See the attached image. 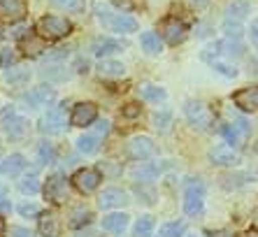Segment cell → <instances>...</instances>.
<instances>
[{
	"label": "cell",
	"mask_w": 258,
	"mask_h": 237,
	"mask_svg": "<svg viewBox=\"0 0 258 237\" xmlns=\"http://www.w3.org/2000/svg\"><path fill=\"white\" fill-rule=\"evenodd\" d=\"M5 235V221H3V216H0V237Z\"/></svg>",
	"instance_id": "cell-51"
},
{
	"label": "cell",
	"mask_w": 258,
	"mask_h": 237,
	"mask_svg": "<svg viewBox=\"0 0 258 237\" xmlns=\"http://www.w3.org/2000/svg\"><path fill=\"white\" fill-rule=\"evenodd\" d=\"M98 19H100L112 33H135V30L140 28L138 21L133 17H128V14H107V12H100V10H98Z\"/></svg>",
	"instance_id": "cell-6"
},
{
	"label": "cell",
	"mask_w": 258,
	"mask_h": 237,
	"mask_svg": "<svg viewBox=\"0 0 258 237\" xmlns=\"http://www.w3.org/2000/svg\"><path fill=\"white\" fill-rule=\"evenodd\" d=\"M10 237H33V232L28 228H24V225H12L10 228Z\"/></svg>",
	"instance_id": "cell-44"
},
{
	"label": "cell",
	"mask_w": 258,
	"mask_h": 237,
	"mask_svg": "<svg viewBox=\"0 0 258 237\" xmlns=\"http://www.w3.org/2000/svg\"><path fill=\"white\" fill-rule=\"evenodd\" d=\"M102 228L107 232H114V235H121V232L128 228V214L123 212H114V214H107L102 219Z\"/></svg>",
	"instance_id": "cell-20"
},
{
	"label": "cell",
	"mask_w": 258,
	"mask_h": 237,
	"mask_svg": "<svg viewBox=\"0 0 258 237\" xmlns=\"http://www.w3.org/2000/svg\"><path fill=\"white\" fill-rule=\"evenodd\" d=\"M98 72H100L102 77H123L126 75V68L116 63V61H109V58H102L98 63Z\"/></svg>",
	"instance_id": "cell-23"
},
{
	"label": "cell",
	"mask_w": 258,
	"mask_h": 237,
	"mask_svg": "<svg viewBox=\"0 0 258 237\" xmlns=\"http://www.w3.org/2000/svg\"><path fill=\"white\" fill-rule=\"evenodd\" d=\"M161 172V167H156V165H140V167H135L133 170V177L135 179H154Z\"/></svg>",
	"instance_id": "cell-36"
},
{
	"label": "cell",
	"mask_w": 258,
	"mask_h": 237,
	"mask_svg": "<svg viewBox=\"0 0 258 237\" xmlns=\"http://www.w3.org/2000/svg\"><path fill=\"white\" fill-rule=\"evenodd\" d=\"M140 91H142V98H144V100H151V102H161V100H165V91L158 89V86L144 84V86H142Z\"/></svg>",
	"instance_id": "cell-31"
},
{
	"label": "cell",
	"mask_w": 258,
	"mask_h": 237,
	"mask_svg": "<svg viewBox=\"0 0 258 237\" xmlns=\"http://www.w3.org/2000/svg\"><path fill=\"white\" fill-rule=\"evenodd\" d=\"M114 7H119V10H123V12H131L133 7H135V0H109Z\"/></svg>",
	"instance_id": "cell-46"
},
{
	"label": "cell",
	"mask_w": 258,
	"mask_h": 237,
	"mask_svg": "<svg viewBox=\"0 0 258 237\" xmlns=\"http://www.w3.org/2000/svg\"><path fill=\"white\" fill-rule=\"evenodd\" d=\"M19 191L21 193H26V196H35L37 191H40V182H37V177H26L19 182Z\"/></svg>",
	"instance_id": "cell-35"
},
{
	"label": "cell",
	"mask_w": 258,
	"mask_h": 237,
	"mask_svg": "<svg viewBox=\"0 0 258 237\" xmlns=\"http://www.w3.org/2000/svg\"><path fill=\"white\" fill-rule=\"evenodd\" d=\"M24 170H26V158L21 154H10L0 163V172H3L5 177H17V174H21Z\"/></svg>",
	"instance_id": "cell-18"
},
{
	"label": "cell",
	"mask_w": 258,
	"mask_h": 237,
	"mask_svg": "<svg viewBox=\"0 0 258 237\" xmlns=\"http://www.w3.org/2000/svg\"><path fill=\"white\" fill-rule=\"evenodd\" d=\"M154 232V219L151 216H140L135 228H133V235L135 237H151Z\"/></svg>",
	"instance_id": "cell-27"
},
{
	"label": "cell",
	"mask_w": 258,
	"mask_h": 237,
	"mask_svg": "<svg viewBox=\"0 0 258 237\" xmlns=\"http://www.w3.org/2000/svg\"><path fill=\"white\" fill-rule=\"evenodd\" d=\"M42 193H44V198H47L51 205H63V202L68 200V193H70L66 174H58V172L51 174V177L47 179V184H44Z\"/></svg>",
	"instance_id": "cell-5"
},
{
	"label": "cell",
	"mask_w": 258,
	"mask_h": 237,
	"mask_svg": "<svg viewBox=\"0 0 258 237\" xmlns=\"http://www.w3.org/2000/svg\"><path fill=\"white\" fill-rule=\"evenodd\" d=\"M96 118H98V107L93 105V102H77V105L72 107L70 124L77 126V128H86V126H91Z\"/></svg>",
	"instance_id": "cell-12"
},
{
	"label": "cell",
	"mask_w": 258,
	"mask_h": 237,
	"mask_svg": "<svg viewBox=\"0 0 258 237\" xmlns=\"http://www.w3.org/2000/svg\"><path fill=\"white\" fill-rule=\"evenodd\" d=\"M205 205V186L200 182H191L186 186V193H184V212L188 216H196V214L203 212Z\"/></svg>",
	"instance_id": "cell-8"
},
{
	"label": "cell",
	"mask_w": 258,
	"mask_h": 237,
	"mask_svg": "<svg viewBox=\"0 0 258 237\" xmlns=\"http://www.w3.org/2000/svg\"><path fill=\"white\" fill-rule=\"evenodd\" d=\"M249 37H251V44L256 47V51H258V19H253L251 26H249Z\"/></svg>",
	"instance_id": "cell-47"
},
{
	"label": "cell",
	"mask_w": 258,
	"mask_h": 237,
	"mask_svg": "<svg viewBox=\"0 0 258 237\" xmlns=\"http://www.w3.org/2000/svg\"><path fill=\"white\" fill-rule=\"evenodd\" d=\"M212 237H233V235H230L228 230H219V232H214V235H212Z\"/></svg>",
	"instance_id": "cell-50"
},
{
	"label": "cell",
	"mask_w": 258,
	"mask_h": 237,
	"mask_svg": "<svg viewBox=\"0 0 258 237\" xmlns=\"http://www.w3.org/2000/svg\"><path fill=\"white\" fill-rule=\"evenodd\" d=\"M0 40H3V30H0Z\"/></svg>",
	"instance_id": "cell-53"
},
{
	"label": "cell",
	"mask_w": 258,
	"mask_h": 237,
	"mask_svg": "<svg viewBox=\"0 0 258 237\" xmlns=\"http://www.w3.org/2000/svg\"><path fill=\"white\" fill-rule=\"evenodd\" d=\"M28 14V5L24 0H0V19L7 24H17Z\"/></svg>",
	"instance_id": "cell-13"
},
{
	"label": "cell",
	"mask_w": 258,
	"mask_h": 237,
	"mask_svg": "<svg viewBox=\"0 0 258 237\" xmlns=\"http://www.w3.org/2000/svg\"><path fill=\"white\" fill-rule=\"evenodd\" d=\"M66 105L60 107H51V109H47V114H42V118H40V133H44V135H60V133L68 128V118H66V109H63Z\"/></svg>",
	"instance_id": "cell-4"
},
{
	"label": "cell",
	"mask_w": 258,
	"mask_h": 237,
	"mask_svg": "<svg viewBox=\"0 0 258 237\" xmlns=\"http://www.w3.org/2000/svg\"><path fill=\"white\" fill-rule=\"evenodd\" d=\"M0 126H3V131L10 140H21V137L28 133V118L17 114L14 105H7L3 112H0Z\"/></svg>",
	"instance_id": "cell-2"
},
{
	"label": "cell",
	"mask_w": 258,
	"mask_h": 237,
	"mask_svg": "<svg viewBox=\"0 0 258 237\" xmlns=\"http://www.w3.org/2000/svg\"><path fill=\"white\" fill-rule=\"evenodd\" d=\"M102 177L98 170H91V167H84V170H77L75 177H72V186L82 193V196H89L100 186Z\"/></svg>",
	"instance_id": "cell-7"
},
{
	"label": "cell",
	"mask_w": 258,
	"mask_h": 237,
	"mask_svg": "<svg viewBox=\"0 0 258 237\" xmlns=\"http://www.w3.org/2000/svg\"><path fill=\"white\" fill-rule=\"evenodd\" d=\"M54 5L60 10H68V12H84L86 0H54Z\"/></svg>",
	"instance_id": "cell-34"
},
{
	"label": "cell",
	"mask_w": 258,
	"mask_h": 237,
	"mask_svg": "<svg viewBox=\"0 0 258 237\" xmlns=\"http://www.w3.org/2000/svg\"><path fill=\"white\" fill-rule=\"evenodd\" d=\"M128 200V193L121 189H105L100 193V198H98V205H100V209H112V207H121V205H126Z\"/></svg>",
	"instance_id": "cell-17"
},
{
	"label": "cell",
	"mask_w": 258,
	"mask_h": 237,
	"mask_svg": "<svg viewBox=\"0 0 258 237\" xmlns=\"http://www.w3.org/2000/svg\"><path fill=\"white\" fill-rule=\"evenodd\" d=\"M128 156L133 160H147L156 156V142L147 135H138L128 142Z\"/></svg>",
	"instance_id": "cell-9"
},
{
	"label": "cell",
	"mask_w": 258,
	"mask_h": 237,
	"mask_svg": "<svg viewBox=\"0 0 258 237\" xmlns=\"http://www.w3.org/2000/svg\"><path fill=\"white\" fill-rule=\"evenodd\" d=\"M216 49H219V53H221L223 58H240L242 53H244V47L240 44V40H230V37L216 42Z\"/></svg>",
	"instance_id": "cell-21"
},
{
	"label": "cell",
	"mask_w": 258,
	"mask_h": 237,
	"mask_svg": "<svg viewBox=\"0 0 258 237\" xmlns=\"http://www.w3.org/2000/svg\"><path fill=\"white\" fill-rule=\"evenodd\" d=\"M161 33H163V37H165L168 44H181V42L186 40L188 28H186V24L179 21L177 17H170L161 24Z\"/></svg>",
	"instance_id": "cell-11"
},
{
	"label": "cell",
	"mask_w": 258,
	"mask_h": 237,
	"mask_svg": "<svg viewBox=\"0 0 258 237\" xmlns=\"http://www.w3.org/2000/svg\"><path fill=\"white\" fill-rule=\"evenodd\" d=\"M107 133H109V121H105V118H102V121H98L93 135H96V137H105Z\"/></svg>",
	"instance_id": "cell-45"
},
{
	"label": "cell",
	"mask_w": 258,
	"mask_h": 237,
	"mask_svg": "<svg viewBox=\"0 0 258 237\" xmlns=\"http://www.w3.org/2000/svg\"><path fill=\"white\" fill-rule=\"evenodd\" d=\"M37 35L44 37V40H60V37H68L72 33V24L66 17H56V14H49L37 21Z\"/></svg>",
	"instance_id": "cell-1"
},
{
	"label": "cell",
	"mask_w": 258,
	"mask_h": 237,
	"mask_svg": "<svg viewBox=\"0 0 258 237\" xmlns=\"http://www.w3.org/2000/svg\"><path fill=\"white\" fill-rule=\"evenodd\" d=\"M28 79H30L28 70H21V68H10V70H5V82L14 84V86H24V84H28Z\"/></svg>",
	"instance_id": "cell-26"
},
{
	"label": "cell",
	"mask_w": 258,
	"mask_h": 237,
	"mask_svg": "<svg viewBox=\"0 0 258 237\" xmlns=\"http://www.w3.org/2000/svg\"><path fill=\"white\" fill-rule=\"evenodd\" d=\"M212 70L219 72V75H223V77H228V79L237 77V68L230 66V63H226V61H221V58L212 63Z\"/></svg>",
	"instance_id": "cell-33"
},
{
	"label": "cell",
	"mask_w": 258,
	"mask_h": 237,
	"mask_svg": "<svg viewBox=\"0 0 258 237\" xmlns=\"http://www.w3.org/2000/svg\"><path fill=\"white\" fill-rule=\"evenodd\" d=\"M221 133H223V137L228 140V144H240V142H244V140H242V137H240V133L235 131V126H233V124L223 126V128H221Z\"/></svg>",
	"instance_id": "cell-39"
},
{
	"label": "cell",
	"mask_w": 258,
	"mask_h": 237,
	"mask_svg": "<svg viewBox=\"0 0 258 237\" xmlns=\"http://www.w3.org/2000/svg\"><path fill=\"white\" fill-rule=\"evenodd\" d=\"M244 237H258V232H256V230H249Z\"/></svg>",
	"instance_id": "cell-52"
},
{
	"label": "cell",
	"mask_w": 258,
	"mask_h": 237,
	"mask_svg": "<svg viewBox=\"0 0 258 237\" xmlns=\"http://www.w3.org/2000/svg\"><path fill=\"white\" fill-rule=\"evenodd\" d=\"M126 49V44L121 40H114V37H96L91 42V51L96 56H109V53H119Z\"/></svg>",
	"instance_id": "cell-16"
},
{
	"label": "cell",
	"mask_w": 258,
	"mask_h": 237,
	"mask_svg": "<svg viewBox=\"0 0 258 237\" xmlns=\"http://www.w3.org/2000/svg\"><path fill=\"white\" fill-rule=\"evenodd\" d=\"M70 56V49L66 47H58V49H51V53H44L42 61H47V63H54V61H63Z\"/></svg>",
	"instance_id": "cell-38"
},
{
	"label": "cell",
	"mask_w": 258,
	"mask_h": 237,
	"mask_svg": "<svg viewBox=\"0 0 258 237\" xmlns=\"http://www.w3.org/2000/svg\"><path fill=\"white\" fill-rule=\"evenodd\" d=\"M184 114H186L188 124L198 131H210L214 126V112L200 100H186L184 102Z\"/></svg>",
	"instance_id": "cell-3"
},
{
	"label": "cell",
	"mask_w": 258,
	"mask_h": 237,
	"mask_svg": "<svg viewBox=\"0 0 258 237\" xmlns=\"http://www.w3.org/2000/svg\"><path fill=\"white\" fill-rule=\"evenodd\" d=\"M154 126H156L161 133H168L170 126H172V112L170 109H161V112L154 114Z\"/></svg>",
	"instance_id": "cell-30"
},
{
	"label": "cell",
	"mask_w": 258,
	"mask_h": 237,
	"mask_svg": "<svg viewBox=\"0 0 258 237\" xmlns=\"http://www.w3.org/2000/svg\"><path fill=\"white\" fill-rule=\"evenodd\" d=\"M12 212V202H10V198L0 196V214H10Z\"/></svg>",
	"instance_id": "cell-48"
},
{
	"label": "cell",
	"mask_w": 258,
	"mask_h": 237,
	"mask_svg": "<svg viewBox=\"0 0 258 237\" xmlns=\"http://www.w3.org/2000/svg\"><path fill=\"white\" fill-rule=\"evenodd\" d=\"M210 160L221 167H235L242 163V156L228 144H216V147L210 149Z\"/></svg>",
	"instance_id": "cell-10"
},
{
	"label": "cell",
	"mask_w": 258,
	"mask_h": 237,
	"mask_svg": "<svg viewBox=\"0 0 258 237\" xmlns=\"http://www.w3.org/2000/svg\"><path fill=\"white\" fill-rule=\"evenodd\" d=\"M89 221H91V212H89V209L77 207L75 212H72V221H70V225H72V228H79L82 223H89Z\"/></svg>",
	"instance_id": "cell-37"
},
{
	"label": "cell",
	"mask_w": 258,
	"mask_h": 237,
	"mask_svg": "<svg viewBox=\"0 0 258 237\" xmlns=\"http://www.w3.org/2000/svg\"><path fill=\"white\" fill-rule=\"evenodd\" d=\"M140 47H142V51L147 53V56H158V53L163 51V40L158 37V33L147 30V33L140 35Z\"/></svg>",
	"instance_id": "cell-19"
},
{
	"label": "cell",
	"mask_w": 258,
	"mask_h": 237,
	"mask_svg": "<svg viewBox=\"0 0 258 237\" xmlns=\"http://www.w3.org/2000/svg\"><path fill=\"white\" fill-rule=\"evenodd\" d=\"M233 102L242 112H258V86H246L233 93Z\"/></svg>",
	"instance_id": "cell-15"
},
{
	"label": "cell",
	"mask_w": 258,
	"mask_h": 237,
	"mask_svg": "<svg viewBox=\"0 0 258 237\" xmlns=\"http://www.w3.org/2000/svg\"><path fill=\"white\" fill-rule=\"evenodd\" d=\"M246 14H249V3L237 0V3L228 5V10H226V21H233V19H235V24H240Z\"/></svg>",
	"instance_id": "cell-25"
},
{
	"label": "cell",
	"mask_w": 258,
	"mask_h": 237,
	"mask_svg": "<svg viewBox=\"0 0 258 237\" xmlns=\"http://www.w3.org/2000/svg\"><path fill=\"white\" fill-rule=\"evenodd\" d=\"M37 156H40V163H44V165H51V163H56V158H58L56 147L49 142H42L37 147Z\"/></svg>",
	"instance_id": "cell-28"
},
{
	"label": "cell",
	"mask_w": 258,
	"mask_h": 237,
	"mask_svg": "<svg viewBox=\"0 0 258 237\" xmlns=\"http://www.w3.org/2000/svg\"><path fill=\"white\" fill-rule=\"evenodd\" d=\"M21 47L26 49V53H30L28 49H33V56H37V53H42L44 51V37H33V35H28V37H21Z\"/></svg>",
	"instance_id": "cell-29"
},
{
	"label": "cell",
	"mask_w": 258,
	"mask_h": 237,
	"mask_svg": "<svg viewBox=\"0 0 258 237\" xmlns=\"http://www.w3.org/2000/svg\"><path fill=\"white\" fill-rule=\"evenodd\" d=\"M140 112H142V109H140V105H135V102H131V105H126L123 109H121V114H123L126 118H135V116H140Z\"/></svg>",
	"instance_id": "cell-43"
},
{
	"label": "cell",
	"mask_w": 258,
	"mask_h": 237,
	"mask_svg": "<svg viewBox=\"0 0 258 237\" xmlns=\"http://www.w3.org/2000/svg\"><path fill=\"white\" fill-rule=\"evenodd\" d=\"M24 100L28 102L33 109H40V107H49L51 102L56 100V91L51 89V86H35L33 91H28V93L24 95Z\"/></svg>",
	"instance_id": "cell-14"
},
{
	"label": "cell",
	"mask_w": 258,
	"mask_h": 237,
	"mask_svg": "<svg viewBox=\"0 0 258 237\" xmlns=\"http://www.w3.org/2000/svg\"><path fill=\"white\" fill-rule=\"evenodd\" d=\"M77 149L82 151V154H86V156L96 154L98 149H100V137H96L93 133H89V135H82L77 140Z\"/></svg>",
	"instance_id": "cell-24"
},
{
	"label": "cell",
	"mask_w": 258,
	"mask_h": 237,
	"mask_svg": "<svg viewBox=\"0 0 258 237\" xmlns=\"http://www.w3.org/2000/svg\"><path fill=\"white\" fill-rule=\"evenodd\" d=\"M19 214L21 216H35V214H40V207L35 202H24V205H19Z\"/></svg>",
	"instance_id": "cell-41"
},
{
	"label": "cell",
	"mask_w": 258,
	"mask_h": 237,
	"mask_svg": "<svg viewBox=\"0 0 258 237\" xmlns=\"http://www.w3.org/2000/svg\"><path fill=\"white\" fill-rule=\"evenodd\" d=\"M14 61H17V56H14L12 49H3V51H0V68L10 70V66H12Z\"/></svg>",
	"instance_id": "cell-40"
},
{
	"label": "cell",
	"mask_w": 258,
	"mask_h": 237,
	"mask_svg": "<svg viewBox=\"0 0 258 237\" xmlns=\"http://www.w3.org/2000/svg\"><path fill=\"white\" fill-rule=\"evenodd\" d=\"M58 70H63V68H49V70H44V77L58 79V82H63V79L70 77V72H58Z\"/></svg>",
	"instance_id": "cell-42"
},
{
	"label": "cell",
	"mask_w": 258,
	"mask_h": 237,
	"mask_svg": "<svg viewBox=\"0 0 258 237\" xmlns=\"http://www.w3.org/2000/svg\"><path fill=\"white\" fill-rule=\"evenodd\" d=\"M188 3H191L196 10H205V7L210 5V0H188Z\"/></svg>",
	"instance_id": "cell-49"
},
{
	"label": "cell",
	"mask_w": 258,
	"mask_h": 237,
	"mask_svg": "<svg viewBox=\"0 0 258 237\" xmlns=\"http://www.w3.org/2000/svg\"><path fill=\"white\" fill-rule=\"evenodd\" d=\"M40 232L44 237H56L58 235V216L54 212L40 214Z\"/></svg>",
	"instance_id": "cell-22"
},
{
	"label": "cell",
	"mask_w": 258,
	"mask_h": 237,
	"mask_svg": "<svg viewBox=\"0 0 258 237\" xmlns=\"http://www.w3.org/2000/svg\"><path fill=\"white\" fill-rule=\"evenodd\" d=\"M186 230V225L181 223V221H170L161 228V237H181Z\"/></svg>",
	"instance_id": "cell-32"
}]
</instances>
